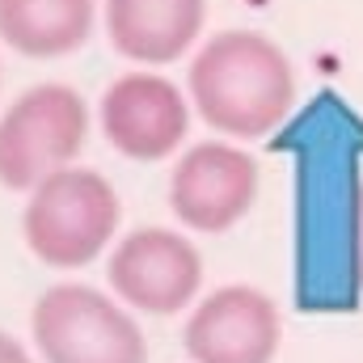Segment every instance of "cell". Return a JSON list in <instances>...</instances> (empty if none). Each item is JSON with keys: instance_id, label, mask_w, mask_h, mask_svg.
Segmentation results:
<instances>
[{"instance_id": "cell-1", "label": "cell", "mask_w": 363, "mask_h": 363, "mask_svg": "<svg viewBox=\"0 0 363 363\" xmlns=\"http://www.w3.org/2000/svg\"><path fill=\"white\" fill-rule=\"evenodd\" d=\"M186 97L220 140H262L296 110V68L262 30H220L194 47Z\"/></svg>"}, {"instance_id": "cell-2", "label": "cell", "mask_w": 363, "mask_h": 363, "mask_svg": "<svg viewBox=\"0 0 363 363\" xmlns=\"http://www.w3.org/2000/svg\"><path fill=\"white\" fill-rule=\"evenodd\" d=\"M123 224V203L110 178L85 165H68L43 178L21 207L26 250L51 271H81L97 262Z\"/></svg>"}, {"instance_id": "cell-3", "label": "cell", "mask_w": 363, "mask_h": 363, "mask_svg": "<svg viewBox=\"0 0 363 363\" xmlns=\"http://www.w3.org/2000/svg\"><path fill=\"white\" fill-rule=\"evenodd\" d=\"M38 363H148V338L131 308L89 283H51L30 313Z\"/></svg>"}, {"instance_id": "cell-4", "label": "cell", "mask_w": 363, "mask_h": 363, "mask_svg": "<svg viewBox=\"0 0 363 363\" xmlns=\"http://www.w3.org/2000/svg\"><path fill=\"white\" fill-rule=\"evenodd\" d=\"M89 140V101L64 81L30 85L0 110V186L34 190L43 178L77 165Z\"/></svg>"}, {"instance_id": "cell-5", "label": "cell", "mask_w": 363, "mask_h": 363, "mask_svg": "<svg viewBox=\"0 0 363 363\" xmlns=\"http://www.w3.org/2000/svg\"><path fill=\"white\" fill-rule=\"evenodd\" d=\"M106 283L135 317H178L194 308L203 291V254L182 228L144 224L110 245Z\"/></svg>"}, {"instance_id": "cell-6", "label": "cell", "mask_w": 363, "mask_h": 363, "mask_svg": "<svg viewBox=\"0 0 363 363\" xmlns=\"http://www.w3.org/2000/svg\"><path fill=\"white\" fill-rule=\"evenodd\" d=\"M262 190V169L250 148L233 140L190 144L169 174V211L190 233H228L241 224Z\"/></svg>"}, {"instance_id": "cell-7", "label": "cell", "mask_w": 363, "mask_h": 363, "mask_svg": "<svg viewBox=\"0 0 363 363\" xmlns=\"http://www.w3.org/2000/svg\"><path fill=\"white\" fill-rule=\"evenodd\" d=\"M97 123L114 152H123L127 161H165L178 157L186 144L190 97L178 81L152 68H131L106 85L97 101Z\"/></svg>"}, {"instance_id": "cell-8", "label": "cell", "mask_w": 363, "mask_h": 363, "mask_svg": "<svg viewBox=\"0 0 363 363\" xmlns=\"http://www.w3.org/2000/svg\"><path fill=\"white\" fill-rule=\"evenodd\" d=\"M283 313L254 283H224L194 300L186 317V355L194 363H274Z\"/></svg>"}, {"instance_id": "cell-9", "label": "cell", "mask_w": 363, "mask_h": 363, "mask_svg": "<svg viewBox=\"0 0 363 363\" xmlns=\"http://www.w3.org/2000/svg\"><path fill=\"white\" fill-rule=\"evenodd\" d=\"M101 26L123 60L165 68L199 47L207 0H101Z\"/></svg>"}, {"instance_id": "cell-10", "label": "cell", "mask_w": 363, "mask_h": 363, "mask_svg": "<svg viewBox=\"0 0 363 363\" xmlns=\"http://www.w3.org/2000/svg\"><path fill=\"white\" fill-rule=\"evenodd\" d=\"M97 0H0V43L26 60H60L89 43Z\"/></svg>"}, {"instance_id": "cell-11", "label": "cell", "mask_w": 363, "mask_h": 363, "mask_svg": "<svg viewBox=\"0 0 363 363\" xmlns=\"http://www.w3.org/2000/svg\"><path fill=\"white\" fill-rule=\"evenodd\" d=\"M0 363H38V355L26 342H17L9 330H0Z\"/></svg>"}, {"instance_id": "cell-12", "label": "cell", "mask_w": 363, "mask_h": 363, "mask_svg": "<svg viewBox=\"0 0 363 363\" xmlns=\"http://www.w3.org/2000/svg\"><path fill=\"white\" fill-rule=\"evenodd\" d=\"M351 237H355V271H359L363 283V182L355 190V216H351Z\"/></svg>"}]
</instances>
